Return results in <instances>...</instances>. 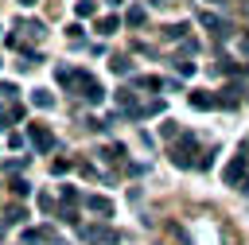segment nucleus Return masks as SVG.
<instances>
[{"mask_svg":"<svg viewBox=\"0 0 249 245\" xmlns=\"http://www.w3.org/2000/svg\"><path fill=\"white\" fill-rule=\"evenodd\" d=\"M195 156H202V152H198V136H195V132H179V140L171 144V163L183 167V171H191V167L198 163Z\"/></svg>","mask_w":249,"mask_h":245,"instance_id":"f257e3e1","label":"nucleus"},{"mask_svg":"<svg viewBox=\"0 0 249 245\" xmlns=\"http://www.w3.org/2000/svg\"><path fill=\"white\" fill-rule=\"evenodd\" d=\"M245 167H249V156H245V144H241V148H237V156L226 163V171H222V183H226V187H237V183L245 179Z\"/></svg>","mask_w":249,"mask_h":245,"instance_id":"f03ea898","label":"nucleus"},{"mask_svg":"<svg viewBox=\"0 0 249 245\" xmlns=\"http://www.w3.org/2000/svg\"><path fill=\"white\" fill-rule=\"evenodd\" d=\"M82 237H86V245H121L117 229H109V226H82Z\"/></svg>","mask_w":249,"mask_h":245,"instance_id":"7ed1b4c3","label":"nucleus"},{"mask_svg":"<svg viewBox=\"0 0 249 245\" xmlns=\"http://www.w3.org/2000/svg\"><path fill=\"white\" fill-rule=\"evenodd\" d=\"M27 140H31L35 152H51L54 148V132L47 124H27Z\"/></svg>","mask_w":249,"mask_h":245,"instance_id":"20e7f679","label":"nucleus"},{"mask_svg":"<svg viewBox=\"0 0 249 245\" xmlns=\"http://www.w3.org/2000/svg\"><path fill=\"white\" fill-rule=\"evenodd\" d=\"M78 93H82L89 105H101V101H105V89H101V82H97V78H89V74H82V86H78Z\"/></svg>","mask_w":249,"mask_h":245,"instance_id":"39448f33","label":"nucleus"},{"mask_svg":"<svg viewBox=\"0 0 249 245\" xmlns=\"http://www.w3.org/2000/svg\"><path fill=\"white\" fill-rule=\"evenodd\" d=\"M82 74H86V70H74V66H58V70H54V78H58L62 89H78V86H82Z\"/></svg>","mask_w":249,"mask_h":245,"instance_id":"423d86ee","label":"nucleus"},{"mask_svg":"<svg viewBox=\"0 0 249 245\" xmlns=\"http://www.w3.org/2000/svg\"><path fill=\"white\" fill-rule=\"evenodd\" d=\"M86 210L97 214V218H109V214H113V202H109L105 194H86Z\"/></svg>","mask_w":249,"mask_h":245,"instance_id":"0eeeda50","label":"nucleus"},{"mask_svg":"<svg viewBox=\"0 0 249 245\" xmlns=\"http://www.w3.org/2000/svg\"><path fill=\"white\" fill-rule=\"evenodd\" d=\"M23 218H27V210H23V206H19V202H12V206H8V210H4V218H0V233H4V229H8V226H19V222H23Z\"/></svg>","mask_w":249,"mask_h":245,"instance_id":"6e6552de","label":"nucleus"},{"mask_svg":"<svg viewBox=\"0 0 249 245\" xmlns=\"http://www.w3.org/2000/svg\"><path fill=\"white\" fill-rule=\"evenodd\" d=\"M191 109H198V113L218 109V93H191Z\"/></svg>","mask_w":249,"mask_h":245,"instance_id":"1a4fd4ad","label":"nucleus"},{"mask_svg":"<svg viewBox=\"0 0 249 245\" xmlns=\"http://www.w3.org/2000/svg\"><path fill=\"white\" fill-rule=\"evenodd\" d=\"M97 156H101L105 163H124V144H105Z\"/></svg>","mask_w":249,"mask_h":245,"instance_id":"9d476101","label":"nucleus"},{"mask_svg":"<svg viewBox=\"0 0 249 245\" xmlns=\"http://www.w3.org/2000/svg\"><path fill=\"white\" fill-rule=\"evenodd\" d=\"M51 237V229L47 226H35V229H23V245H43Z\"/></svg>","mask_w":249,"mask_h":245,"instance_id":"9b49d317","label":"nucleus"},{"mask_svg":"<svg viewBox=\"0 0 249 245\" xmlns=\"http://www.w3.org/2000/svg\"><path fill=\"white\" fill-rule=\"evenodd\" d=\"M144 19H148V12H144L140 4H132V8L124 12V23H128V27H144Z\"/></svg>","mask_w":249,"mask_h":245,"instance_id":"f8f14e48","label":"nucleus"},{"mask_svg":"<svg viewBox=\"0 0 249 245\" xmlns=\"http://www.w3.org/2000/svg\"><path fill=\"white\" fill-rule=\"evenodd\" d=\"M117 27H121V19H117V16H101V19L93 23V31H97V35H113Z\"/></svg>","mask_w":249,"mask_h":245,"instance_id":"ddd939ff","label":"nucleus"},{"mask_svg":"<svg viewBox=\"0 0 249 245\" xmlns=\"http://www.w3.org/2000/svg\"><path fill=\"white\" fill-rule=\"evenodd\" d=\"M31 105H35V109H51V105H54V93H51V89H31Z\"/></svg>","mask_w":249,"mask_h":245,"instance_id":"4468645a","label":"nucleus"},{"mask_svg":"<svg viewBox=\"0 0 249 245\" xmlns=\"http://www.w3.org/2000/svg\"><path fill=\"white\" fill-rule=\"evenodd\" d=\"M202 27H210L214 35H226V31H230V23H222V19H218V16H210V12H202Z\"/></svg>","mask_w":249,"mask_h":245,"instance_id":"2eb2a0df","label":"nucleus"},{"mask_svg":"<svg viewBox=\"0 0 249 245\" xmlns=\"http://www.w3.org/2000/svg\"><path fill=\"white\" fill-rule=\"evenodd\" d=\"M39 62H43V54H39V51H23V43H19V70H23V66L31 70V66H39Z\"/></svg>","mask_w":249,"mask_h":245,"instance_id":"dca6fc26","label":"nucleus"},{"mask_svg":"<svg viewBox=\"0 0 249 245\" xmlns=\"http://www.w3.org/2000/svg\"><path fill=\"white\" fill-rule=\"evenodd\" d=\"M233 105H237V86H226L218 93V109H233Z\"/></svg>","mask_w":249,"mask_h":245,"instance_id":"f3484780","label":"nucleus"},{"mask_svg":"<svg viewBox=\"0 0 249 245\" xmlns=\"http://www.w3.org/2000/svg\"><path fill=\"white\" fill-rule=\"evenodd\" d=\"M19 31H23L27 39H43V23H39V19H27V23L19 19Z\"/></svg>","mask_w":249,"mask_h":245,"instance_id":"a211bd4d","label":"nucleus"},{"mask_svg":"<svg viewBox=\"0 0 249 245\" xmlns=\"http://www.w3.org/2000/svg\"><path fill=\"white\" fill-rule=\"evenodd\" d=\"M74 12H78L82 19H93V16H97V4H93V0H78V4H74Z\"/></svg>","mask_w":249,"mask_h":245,"instance_id":"6ab92c4d","label":"nucleus"},{"mask_svg":"<svg viewBox=\"0 0 249 245\" xmlns=\"http://www.w3.org/2000/svg\"><path fill=\"white\" fill-rule=\"evenodd\" d=\"M8 191H12L16 198H27V194H31V183H27V179H12V183H8Z\"/></svg>","mask_w":249,"mask_h":245,"instance_id":"aec40b11","label":"nucleus"},{"mask_svg":"<svg viewBox=\"0 0 249 245\" xmlns=\"http://www.w3.org/2000/svg\"><path fill=\"white\" fill-rule=\"evenodd\" d=\"M109 70H113V74H132V62H128V58H117V54H113V58H109Z\"/></svg>","mask_w":249,"mask_h":245,"instance_id":"412c9836","label":"nucleus"},{"mask_svg":"<svg viewBox=\"0 0 249 245\" xmlns=\"http://www.w3.org/2000/svg\"><path fill=\"white\" fill-rule=\"evenodd\" d=\"M156 113H163V101H160V97H152V101L140 105V117H156Z\"/></svg>","mask_w":249,"mask_h":245,"instance_id":"4be33fe9","label":"nucleus"},{"mask_svg":"<svg viewBox=\"0 0 249 245\" xmlns=\"http://www.w3.org/2000/svg\"><path fill=\"white\" fill-rule=\"evenodd\" d=\"M171 66H175V74H179V78H191V74H195V62H187V58H175Z\"/></svg>","mask_w":249,"mask_h":245,"instance_id":"5701e85b","label":"nucleus"},{"mask_svg":"<svg viewBox=\"0 0 249 245\" xmlns=\"http://www.w3.org/2000/svg\"><path fill=\"white\" fill-rule=\"evenodd\" d=\"M163 35H167V39H183V35H187V23H167Z\"/></svg>","mask_w":249,"mask_h":245,"instance_id":"b1692460","label":"nucleus"},{"mask_svg":"<svg viewBox=\"0 0 249 245\" xmlns=\"http://www.w3.org/2000/svg\"><path fill=\"white\" fill-rule=\"evenodd\" d=\"M136 86H144V89H163V82H160L156 74H144V78H136Z\"/></svg>","mask_w":249,"mask_h":245,"instance_id":"393cba45","label":"nucleus"},{"mask_svg":"<svg viewBox=\"0 0 249 245\" xmlns=\"http://www.w3.org/2000/svg\"><path fill=\"white\" fill-rule=\"evenodd\" d=\"M210 163H214V148H210V152H202V156H198V163H195V167H198V171H206V167H210Z\"/></svg>","mask_w":249,"mask_h":245,"instance_id":"a878e982","label":"nucleus"},{"mask_svg":"<svg viewBox=\"0 0 249 245\" xmlns=\"http://www.w3.org/2000/svg\"><path fill=\"white\" fill-rule=\"evenodd\" d=\"M66 171H70V159H54L51 163V175H66Z\"/></svg>","mask_w":249,"mask_h":245,"instance_id":"bb28decb","label":"nucleus"},{"mask_svg":"<svg viewBox=\"0 0 249 245\" xmlns=\"http://www.w3.org/2000/svg\"><path fill=\"white\" fill-rule=\"evenodd\" d=\"M4 167H8V171H19V167H27V156H23V159H8Z\"/></svg>","mask_w":249,"mask_h":245,"instance_id":"cd10ccee","label":"nucleus"},{"mask_svg":"<svg viewBox=\"0 0 249 245\" xmlns=\"http://www.w3.org/2000/svg\"><path fill=\"white\" fill-rule=\"evenodd\" d=\"M152 4H156V8H167V4H175V0H152Z\"/></svg>","mask_w":249,"mask_h":245,"instance_id":"c85d7f7f","label":"nucleus"},{"mask_svg":"<svg viewBox=\"0 0 249 245\" xmlns=\"http://www.w3.org/2000/svg\"><path fill=\"white\" fill-rule=\"evenodd\" d=\"M105 4H113V8H117V4H124V0H105Z\"/></svg>","mask_w":249,"mask_h":245,"instance_id":"c756f323","label":"nucleus"},{"mask_svg":"<svg viewBox=\"0 0 249 245\" xmlns=\"http://www.w3.org/2000/svg\"><path fill=\"white\" fill-rule=\"evenodd\" d=\"M19 4H23V8H27V4H35V0H19Z\"/></svg>","mask_w":249,"mask_h":245,"instance_id":"7c9ffc66","label":"nucleus"},{"mask_svg":"<svg viewBox=\"0 0 249 245\" xmlns=\"http://www.w3.org/2000/svg\"><path fill=\"white\" fill-rule=\"evenodd\" d=\"M210 4H218V0H210Z\"/></svg>","mask_w":249,"mask_h":245,"instance_id":"2f4dec72","label":"nucleus"}]
</instances>
